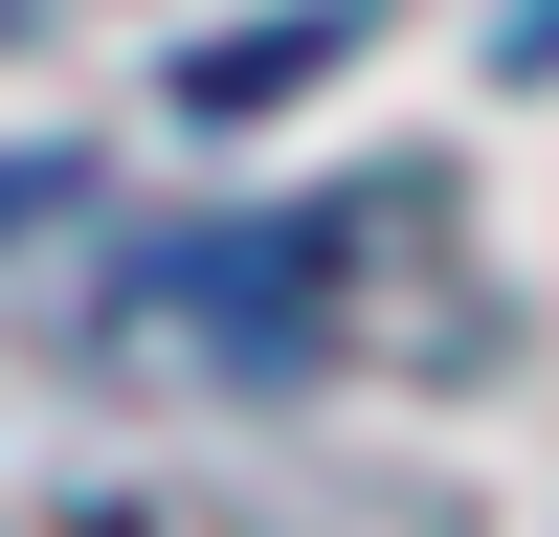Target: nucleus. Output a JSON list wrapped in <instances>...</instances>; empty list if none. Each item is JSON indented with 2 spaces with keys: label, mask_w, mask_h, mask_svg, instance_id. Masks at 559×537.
<instances>
[{
  "label": "nucleus",
  "mask_w": 559,
  "mask_h": 537,
  "mask_svg": "<svg viewBox=\"0 0 559 537\" xmlns=\"http://www.w3.org/2000/svg\"><path fill=\"white\" fill-rule=\"evenodd\" d=\"M313 291H336V224H247V247H179L134 313H247V358H313V336H292Z\"/></svg>",
  "instance_id": "nucleus-1"
}]
</instances>
